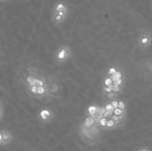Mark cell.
Listing matches in <instances>:
<instances>
[{"instance_id": "obj_1", "label": "cell", "mask_w": 152, "mask_h": 151, "mask_svg": "<svg viewBox=\"0 0 152 151\" xmlns=\"http://www.w3.org/2000/svg\"><path fill=\"white\" fill-rule=\"evenodd\" d=\"M2 133V144H5V143H8L11 138V136L9 134L8 132L7 131H2L1 132Z\"/></svg>"}, {"instance_id": "obj_2", "label": "cell", "mask_w": 152, "mask_h": 151, "mask_svg": "<svg viewBox=\"0 0 152 151\" xmlns=\"http://www.w3.org/2000/svg\"><path fill=\"white\" fill-rule=\"evenodd\" d=\"M56 9V11H57L58 12H64L66 8H65V5H64L63 4L59 3V4L57 5Z\"/></svg>"}, {"instance_id": "obj_3", "label": "cell", "mask_w": 152, "mask_h": 151, "mask_svg": "<svg viewBox=\"0 0 152 151\" xmlns=\"http://www.w3.org/2000/svg\"><path fill=\"white\" fill-rule=\"evenodd\" d=\"M49 115H50V113H49V112H48V110H43V111H42V113H41V116L42 117L43 119H46L47 117H48Z\"/></svg>"}, {"instance_id": "obj_4", "label": "cell", "mask_w": 152, "mask_h": 151, "mask_svg": "<svg viewBox=\"0 0 152 151\" xmlns=\"http://www.w3.org/2000/svg\"><path fill=\"white\" fill-rule=\"evenodd\" d=\"M96 108L95 107H94V106H91V107H90L88 108V111L89 113H90V114H94L95 113V112H96Z\"/></svg>"}, {"instance_id": "obj_5", "label": "cell", "mask_w": 152, "mask_h": 151, "mask_svg": "<svg viewBox=\"0 0 152 151\" xmlns=\"http://www.w3.org/2000/svg\"><path fill=\"white\" fill-rule=\"evenodd\" d=\"M112 83V79H106L105 81V84L106 85H111V84Z\"/></svg>"}, {"instance_id": "obj_6", "label": "cell", "mask_w": 152, "mask_h": 151, "mask_svg": "<svg viewBox=\"0 0 152 151\" xmlns=\"http://www.w3.org/2000/svg\"><path fill=\"white\" fill-rule=\"evenodd\" d=\"M112 111H113V110H107V111H106V112L104 113V116H105V117H106V116H111V113H112Z\"/></svg>"}, {"instance_id": "obj_7", "label": "cell", "mask_w": 152, "mask_h": 151, "mask_svg": "<svg viewBox=\"0 0 152 151\" xmlns=\"http://www.w3.org/2000/svg\"><path fill=\"white\" fill-rule=\"evenodd\" d=\"M44 92H45V89H44L42 87H38V91H37L38 93L42 94V93H43Z\"/></svg>"}, {"instance_id": "obj_8", "label": "cell", "mask_w": 152, "mask_h": 151, "mask_svg": "<svg viewBox=\"0 0 152 151\" xmlns=\"http://www.w3.org/2000/svg\"><path fill=\"white\" fill-rule=\"evenodd\" d=\"M110 87H111V90H114L115 91H118L119 90V87L116 85H111Z\"/></svg>"}, {"instance_id": "obj_9", "label": "cell", "mask_w": 152, "mask_h": 151, "mask_svg": "<svg viewBox=\"0 0 152 151\" xmlns=\"http://www.w3.org/2000/svg\"><path fill=\"white\" fill-rule=\"evenodd\" d=\"M118 107H119L120 109H123V108H125V105H124V103H123V102H119V104H118Z\"/></svg>"}, {"instance_id": "obj_10", "label": "cell", "mask_w": 152, "mask_h": 151, "mask_svg": "<svg viewBox=\"0 0 152 151\" xmlns=\"http://www.w3.org/2000/svg\"><path fill=\"white\" fill-rule=\"evenodd\" d=\"M100 123L102 126H105V125H106L107 124V122H106V119H102L101 120H100Z\"/></svg>"}, {"instance_id": "obj_11", "label": "cell", "mask_w": 152, "mask_h": 151, "mask_svg": "<svg viewBox=\"0 0 152 151\" xmlns=\"http://www.w3.org/2000/svg\"><path fill=\"white\" fill-rule=\"evenodd\" d=\"M115 76H116V78L118 79H120V77H121V73H119V72H116L115 73Z\"/></svg>"}, {"instance_id": "obj_12", "label": "cell", "mask_w": 152, "mask_h": 151, "mask_svg": "<svg viewBox=\"0 0 152 151\" xmlns=\"http://www.w3.org/2000/svg\"><path fill=\"white\" fill-rule=\"evenodd\" d=\"M31 90H32L33 93H37V91H38V87H37L36 86H33Z\"/></svg>"}, {"instance_id": "obj_13", "label": "cell", "mask_w": 152, "mask_h": 151, "mask_svg": "<svg viewBox=\"0 0 152 151\" xmlns=\"http://www.w3.org/2000/svg\"><path fill=\"white\" fill-rule=\"evenodd\" d=\"M113 110V106L112 105H108L106 106V110Z\"/></svg>"}, {"instance_id": "obj_14", "label": "cell", "mask_w": 152, "mask_h": 151, "mask_svg": "<svg viewBox=\"0 0 152 151\" xmlns=\"http://www.w3.org/2000/svg\"><path fill=\"white\" fill-rule=\"evenodd\" d=\"M114 113H115L116 115H119V114L122 113V110H120V109H116L115 111H114Z\"/></svg>"}, {"instance_id": "obj_15", "label": "cell", "mask_w": 152, "mask_h": 151, "mask_svg": "<svg viewBox=\"0 0 152 151\" xmlns=\"http://www.w3.org/2000/svg\"><path fill=\"white\" fill-rule=\"evenodd\" d=\"M64 56H65V51H63L62 52L59 53V59H63V58H64Z\"/></svg>"}, {"instance_id": "obj_16", "label": "cell", "mask_w": 152, "mask_h": 151, "mask_svg": "<svg viewBox=\"0 0 152 151\" xmlns=\"http://www.w3.org/2000/svg\"><path fill=\"white\" fill-rule=\"evenodd\" d=\"M86 122L89 124H93L94 123V119H90V118L87 119H86Z\"/></svg>"}, {"instance_id": "obj_17", "label": "cell", "mask_w": 152, "mask_h": 151, "mask_svg": "<svg viewBox=\"0 0 152 151\" xmlns=\"http://www.w3.org/2000/svg\"><path fill=\"white\" fill-rule=\"evenodd\" d=\"M37 79H33V81L31 82V83H29L30 84V85H31V86H35V84H37Z\"/></svg>"}, {"instance_id": "obj_18", "label": "cell", "mask_w": 152, "mask_h": 151, "mask_svg": "<svg viewBox=\"0 0 152 151\" xmlns=\"http://www.w3.org/2000/svg\"><path fill=\"white\" fill-rule=\"evenodd\" d=\"M121 83H122V80H121L120 79H118L116 81V82H115V85H116V86H117V85H119Z\"/></svg>"}, {"instance_id": "obj_19", "label": "cell", "mask_w": 152, "mask_h": 151, "mask_svg": "<svg viewBox=\"0 0 152 151\" xmlns=\"http://www.w3.org/2000/svg\"><path fill=\"white\" fill-rule=\"evenodd\" d=\"M113 124H114V122H113L112 120H110V121H108V122H107V125H108V127H111Z\"/></svg>"}, {"instance_id": "obj_20", "label": "cell", "mask_w": 152, "mask_h": 151, "mask_svg": "<svg viewBox=\"0 0 152 151\" xmlns=\"http://www.w3.org/2000/svg\"><path fill=\"white\" fill-rule=\"evenodd\" d=\"M116 73V70L114 68H111L110 70H109V73L110 74H113V73Z\"/></svg>"}, {"instance_id": "obj_21", "label": "cell", "mask_w": 152, "mask_h": 151, "mask_svg": "<svg viewBox=\"0 0 152 151\" xmlns=\"http://www.w3.org/2000/svg\"><path fill=\"white\" fill-rule=\"evenodd\" d=\"M112 105H113V107H114V108H116V107L118 106V102L114 101V102H112Z\"/></svg>"}, {"instance_id": "obj_22", "label": "cell", "mask_w": 152, "mask_h": 151, "mask_svg": "<svg viewBox=\"0 0 152 151\" xmlns=\"http://www.w3.org/2000/svg\"><path fill=\"white\" fill-rule=\"evenodd\" d=\"M33 79H33V77H32V76H30V77H28V78H27V82H28L29 83H31V82H32V81H33Z\"/></svg>"}, {"instance_id": "obj_23", "label": "cell", "mask_w": 152, "mask_h": 151, "mask_svg": "<svg viewBox=\"0 0 152 151\" xmlns=\"http://www.w3.org/2000/svg\"><path fill=\"white\" fill-rule=\"evenodd\" d=\"M37 84H38L39 85V87H42V84H43V82H41V81H39V80H37Z\"/></svg>"}, {"instance_id": "obj_24", "label": "cell", "mask_w": 152, "mask_h": 151, "mask_svg": "<svg viewBox=\"0 0 152 151\" xmlns=\"http://www.w3.org/2000/svg\"><path fill=\"white\" fill-rule=\"evenodd\" d=\"M111 79H112V81H114V82H116V81L117 80V79L116 78L115 75H112V76H111Z\"/></svg>"}, {"instance_id": "obj_25", "label": "cell", "mask_w": 152, "mask_h": 151, "mask_svg": "<svg viewBox=\"0 0 152 151\" xmlns=\"http://www.w3.org/2000/svg\"><path fill=\"white\" fill-rule=\"evenodd\" d=\"M61 19H62V16H61L60 15H59V14L56 16V20H60Z\"/></svg>"}, {"instance_id": "obj_26", "label": "cell", "mask_w": 152, "mask_h": 151, "mask_svg": "<svg viewBox=\"0 0 152 151\" xmlns=\"http://www.w3.org/2000/svg\"><path fill=\"white\" fill-rule=\"evenodd\" d=\"M147 41H148V39H146V38H145V39H143L142 40V42L143 44H145Z\"/></svg>"}, {"instance_id": "obj_27", "label": "cell", "mask_w": 152, "mask_h": 151, "mask_svg": "<svg viewBox=\"0 0 152 151\" xmlns=\"http://www.w3.org/2000/svg\"><path fill=\"white\" fill-rule=\"evenodd\" d=\"M105 90H107L108 92H110V91H111V87H107V88L105 89Z\"/></svg>"}, {"instance_id": "obj_28", "label": "cell", "mask_w": 152, "mask_h": 151, "mask_svg": "<svg viewBox=\"0 0 152 151\" xmlns=\"http://www.w3.org/2000/svg\"><path fill=\"white\" fill-rule=\"evenodd\" d=\"M2 133H0V143H2Z\"/></svg>"}, {"instance_id": "obj_29", "label": "cell", "mask_w": 152, "mask_h": 151, "mask_svg": "<svg viewBox=\"0 0 152 151\" xmlns=\"http://www.w3.org/2000/svg\"><path fill=\"white\" fill-rule=\"evenodd\" d=\"M112 118H113V119H114V120H117V119H118V117H117V116H112Z\"/></svg>"}, {"instance_id": "obj_30", "label": "cell", "mask_w": 152, "mask_h": 151, "mask_svg": "<svg viewBox=\"0 0 152 151\" xmlns=\"http://www.w3.org/2000/svg\"><path fill=\"white\" fill-rule=\"evenodd\" d=\"M59 15H60L61 16H63L64 15V12H59Z\"/></svg>"}, {"instance_id": "obj_31", "label": "cell", "mask_w": 152, "mask_h": 151, "mask_svg": "<svg viewBox=\"0 0 152 151\" xmlns=\"http://www.w3.org/2000/svg\"><path fill=\"white\" fill-rule=\"evenodd\" d=\"M1 108H2V105H1V104H0V112H1Z\"/></svg>"}, {"instance_id": "obj_32", "label": "cell", "mask_w": 152, "mask_h": 151, "mask_svg": "<svg viewBox=\"0 0 152 151\" xmlns=\"http://www.w3.org/2000/svg\"><path fill=\"white\" fill-rule=\"evenodd\" d=\"M142 151H146V150H142Z\"/></svg>"}, {"instance_id": "obj_33", "label": "cell", "mask_w": 152, "mask_h": 151, "mask_svg": "<svg viewBox=\"0 0 152 151\" xmlns=\"http://www.w3.org/2000/svg\"><path fill=\"white\" fill-rule=\"evenodd\" d=\"M0 118H1V112H0Z\"/></svg>"}]
</instances>
